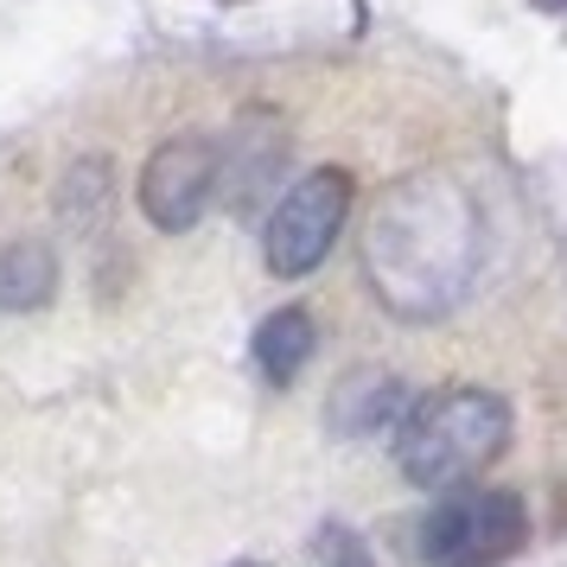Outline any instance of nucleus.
Listing matches in <instances>:
<instances>
[{"label": "nucleus", "instance_id": "9", "mask_svg": "<svg viewBox=\"0 0 567 567\" xmlns=\"http://www.w3.org/2000/svg\"><path fill=\"white\" fill-rule=\"evenodd\" d=\"M326 542H332V567H370V555H363V542H351L344 529H326Z\"/></svg>", "mask_w": 567, "mask_h": 567}, {"label": "nucleus", "instance_id": "6", "mask_svg": "<svg viewBox=\"0 0 567 567\" xmlns=\"http://www.w3.org/2000/svg\"><path fill=\"white\" fill-rule=\"evenodd\" d=\"M402 414H409V389L395 383L389 370H351V377L332 389V402H326V421H332V434H344V440L383 434L389 421H402Z\"/></svg>", "mask_w": 567, "mask_h": 567}, {"label": "nucleus", "instance_id": "3", "mask_svg": "<svg viewBox=\"0 0 567 567\" xmlns=\"http://www.w3.org/2000/svg\"><path fill=\"white\" fill-rule=\"evenodd\" d=\"M529 542V511L516 491H453L421 516L427 567H504Z\"/></svg>", "mask_w": 567, "mask_h": 567}, {"label": "nucleus", "instance_id": "5", "mask_svg": "<svg viewBox=\"0 0 567 567\" xmlns=\"http://www.w3.org/2000/svg\"><path fill=\"white\" fill-rule=\"evenodd\" d=\"M217 179H224V147L205 141V134H179L154 147V159L141 166V210L154 230H192L198 217L217 198Z\"/></svg>", "mask_w": 567, "mask_h": 567}, {"label": "nucleus", "instance_id": "7", "mask_svg": "<svg viewBox=\"0 0 567 567\" xmlns=\"http://www.w3.org/2000/svg\"><path fill=\"white\" fill-rule=\"evenodd\" d=\"M312 344H319V332H312V319L300 307H275L268 319L256 326V370H261V383H275V389H287L300 370H307V358H312Z\"/></svg>", "mask_w": 567, "mask_h": 567}, {"label": "nucleus", "instance_id": "2", "mask_svg": "<svg viewBox=\"0 0 567 567\" xmlns=\"http://www.w3.org/2000/svg\"><path fill=\"white\" fill-rule=\"evenodd\" d=\"M511 402L491 389H440L402 414L395 465L421 491H460L511 446Z\"/></svg>", "mask_w": 567, "mask_h": 567}, {"label": "nucleus", "instance_id": "1", "mask_svg": "<svg viewBox=\"0 0 567 567\" xmlns=\"http://www.w3.org/2000/svg\"><path fill=\"white\" fill-rule=\"evenodd\" d=\"M363 268L383 293V307L402 319L453 312L478 268V224H472L465 192H453L446 179L395 185L370 217Z\"/></svg>", "mask_w": 567, "mask_h": 567}, {"label": "nucleus", "instance_id": "4", "mask_svg": "<svg viewBox=\"0 0 567 567\" xmlns=\"http://www.w3.org/2000/svg\"><path fill=\"white\" fill-rule=\"evenodd\" d=\"M344 217H351V173L344 166H312L307 179H293L275 205V217H268V230H261L268 275H281V281L312 275L332 256Z\"/></svg>", "mask_w": 567, "mask_h": 567}, {"label": "nucleus", "instance_id": "10", "mask_svg": "<svg viewBox=\"0 0 567 567\" xmlns=\"http://www.w3.org/2000/svg\"><path fill=\"white\" fill-rule=\"evenodd\" d=\"M230 567H256V561H230Z\"/></svg>", "mask_w": 567, "mask_h": 567}, {"label": "nucleus", "instance_id": "8", "mask_svg": "<svg viewBox=\"0 0 567 567\" xmlns=\"http://www.w3.org/2000/svg\"><path fill=\"white\" fill-rule=\"evenodd\" d=\"M58 293V256L45 243H13V249H0V307L7 312H32L45 307Z\"/></svg>", "mask_w": 567, "mask_h": 567}]
</instances>
